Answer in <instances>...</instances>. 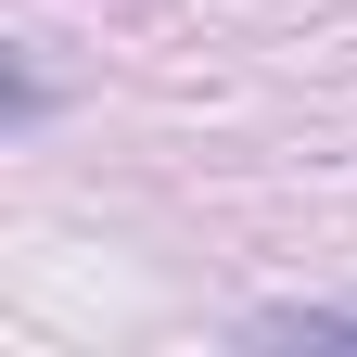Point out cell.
Instances as JSON below:
<instances>
[{"instance_id":"obj_1","label":"cell","mask_w":357,"mask_h":357,"mask_svg":"<svg viewBox=\"0 0 357 357\" xmlns=\"http://www.w3.org/2000/svg\"><path fill=\"white\" fill-rule=\"evenodd\" d=\"M255 332H281V344H357V306H268Z\"/></svg>"}]
</instances>
